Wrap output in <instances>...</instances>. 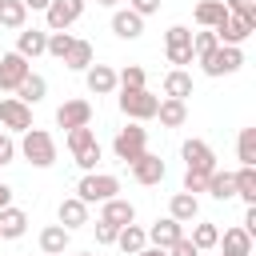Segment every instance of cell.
I'll return each mask as SVG.
<instances>
[{
  "label": "cell",
  "mask_w": 256,
  "mask_h": 256,
  "mask_svg": "<svg viewBox=\"0 0 256 256\" xmlns=\"http://www.w3.org/2000/svg\"><path fill=\"white\" fill-rule=\"evenodd\" d=\"M56 220L72 232V228H80V224H88V204L80 200V196H68V200H60V208H56Z\"/></svg>",
  "instance_id": "21"
},
{
  "label": "cell",
  "mask_w": 256,
  "mask_h": 256,
  "mask_svg": "<svg viewBox=\"0 0 256 256\" xmlns=\"http://www.w3.org/2000/svg\"><path fill=\"white\" fill-rule=\"evenodd\" d=\"M232 176H236V196L244 204H256V164H240V172Z\"/></svg>",
  "instance_id": "31"
},
{
  "label": "cell",
  "mask_w": 256,
  "mask_h": 256,
  "mask_svg": "<svg viewBox=\"0 0 256 256\" xmlns=\"http://www.w3.org/2000/svg\"><path fill=\"white\" fill-rule=\"evenodd\" d=\"M20 156H24L32 168H52V164H56V140H52L44 128H28L24 140H20Z\"/></svg>",
  "instance_id": "1"
},
{
  "label": "cell",
  "mask_w": 256,
  "mask_h": 256,
  "mask_svg": "<svg viewBox=\"0 0 256 256\" xmlns=\"http://www.w3.org/2000/svg\"><path fill=\"white\" fill-rule=\"evenodd\" d=\"M128 8L140 16H152V12H160V0H128Z\"/></svg>",
  "instance_id": "44"
},
{
  "label": "cell",
  "mask_w": 256,
  "mask_h": 256,
  "mask_svg": "<svg viewBox=\"0 0 256 256\" xmlns=\"http://www.w3.org/2000/svg\"><path fill=\"white\" fill-rule=\"evenodd\" d=\"M116 244H120V252H124V256H132V252H140V248L148 244V232L132 220V224H124V228L116 232Z\"/></svg>",
  "instance_id": "27"
},
{
  "label": "cell",
  "mask_w": 256,
  "mask_h": 256,
  "mask_svg": "<svg viewBox=\"0 0 256 256\" xmlns=\"http://www.w3.org/2000/svg\"><path fill=\"white\" fill-rule=\"evenodd\" d=\"M76 256H96V252H76Z\"/></svg>",
  "instance_id": "50"
},
{
  "label": "cell",
  "mask_w": 256,
  "mask_h": 256,
  "mask_svg": "<svg viewBox=\"0 0 256 256\" xmlns=\"http://www.w3.org/2000/svg\"><path fill=\"white\" fill-rule=\"evenodd\" d=\"M84 84H88V92L92 96H108V92H116V72L108 68V64H88L84 68Z\"/></svg>",
  "instance_id": "14"
},
{
  "label": "cell",
  "mask_w": 256,
  "mask_h": 256,
  "mask_svg": "<svg viewBox=\"0 0 256 256\" xmlns=\"http://www.w3.org/2000/svg\"><path fill=\"white\" fill-rule=\"evenodd\" d=\"M24 232H28V212L4 204V208H0V240H16V236H24Z\"/></svg>",
  "instance_id": "20"
},
{
  "label": "cell",
  "mask_w": 256,
  "mask_h": 256,
  "mask_svg": "<svg viewBox=\"0 0 256 256\" xmlns=\"http://www.w3.org/2000/svg\"><path fill=\"white\" fill-rule=\"evenodd\" d=\"M24 8H36V12H44V8H48V0H24Z\"/></svg>",
  "instance_id": "48"
},
{
  "label": "cell",
  "mask_w": 256,
  "mask_h": 256,
  "mask_svg": "<svg viewBox=\"0 0 256 256\" xmlns=\"http://www.w3.org/2000/svg\"><path fill=\"white\" fill-rule=\"evenodd\" d=\"M96 4H104V8H116V4H120V0H96Z\"/></svg>",
  "instance_id": "49"
},
{
  "label": "cell",
  "mask_w": 256,
  "mask_h": 256,
  "mask_svg": "<svg viewBox=\"0 0 256 256\" xmlns=\"http://www.w3.org/2000/svg\"><path fill=\"white\" fill-rule=\"evenodd\" d=\"M168 216H172V220H180V224H192V220L200 216L196 196H192V192H176V196L168 200Z\"/></svg>",
  "instance_id": "24"
},
{
  "label": "cell",
  "mask_w": 256,
  "mask_h": 256,
  "mask_svg": "<svg viewBox=\"0 0 256 256\" xmlns=\"http://www.w3.org/2000/svg\"><path fill=\"white\" fill-rule=\"evenodd\" d=\"M164 160L160 156H152V152H140L136 160H132V180L136 184H144V188H152V184H160L164 180Z\"/></svg>",
  "instance_id": "10"
},
{
  "label": "cell",
  "mask_w": 256,
  "mask_h": 256,
  "mask_svg": "<svg viewBox=\"0 0 256 256\" xmlns=\"http://www.w3.org/2000/svg\"><path fill=\"white\" fill-rule=\"evenodd\" d=\"M200 252H208V248H216V240H220V228L212 224V220H200L196 216V224H192V236H188Z\"/></svg>",
  "instance_id": "32"
},
{
  "label": "cell",
  "mask_w": 256,
  "mask_h": 256,
  "mask_svg": "<svg viewBox=\"0 0 256 256\" xmlns=\"http://www.w3.org/2000/svg\"><path fill=\"white\" fill-rule=\"evenodd\" d=\"M4 204H12V188H8V184H0V208H4Z\"/></svg>",
  "instance_id": "47"
},
{
  "label": "cell",
  "mask_w": 256,
  "mask_h": 256,
  "mask_svg": "<svg viewBox=\"0 0 256 256\" xmlns=\"http://www.w3.org/2000/svg\"><path fill=\"white\" fill-rule=\"evenodd\" d=\"M116 192H120V180H116L112 172H84L80 184H76V196H80L84 204H104V200H112Z\"/></svg>",
  "instance_id": "2"
},
{
  "label": "cell",
  "mask_w": 256,
  "mask_h": 256,
  "mask_svg": "<svg viewBox=\"0 0 256 256\" xmlns=\"http://www.w3.org/2000/svg\"><path fill=\"white\" fill-rule=\"evenodd\" d=\"M12 156H16V140L8 132H0V164H12Z\"/></svg>",
  "instance_id": "43"
},
{
  "label": "cell",
  "mask_w": 256,
  "mask_h": 256,
  "mask_svg": "<svg viewBox=\"0 0 256 256\" xmlns=\"http://www.w3.org/2000/svg\"><path fill=\"white\" fill-rule=\"evenodd\" d=\"M72 40H76V36H72L68 28H64V32H48V48H44V52H48V56H56V60H64V52H68V44H72Z\"/></svg>",
  "instance_id": "36"
},
{
  "label": "cell",
  "mask_w": 256,
  "mask_h": 256,
  "mask_svg": "<svg viewBox=\"0 0 256 256\" xmlns=\"http://www.w3.org/2000/svg\"><path fill=\"white\" fill-rule=\"evenodd\" d=\"M100 220H104V224H116V228H124V224H132V220H136V208H132V200H120V196H112V200H104V208H100Z\"/></svg>",
  "instance_id": "22"
},
{
  "label": "cell",
  "mask_w": 256,
  "mask_h": 256,
  "mask_svg": "<svg viewBox=\"0 0 256 256\" xmlns=\"http://www.w3.org/2000/svg\"><path fill=\"white\" fill-rule=\"evenodd\" d=\"M180 156H184V164H188L192 172H212V168H216V152H212L204 140H184Z\"/></svg>",
  "instance_id": "13"
},
{
  "label": "cell",
  "mask_w": 256,
  "mask_h": 256,
  "mask_svg": "<svg viewBox=\"0 0 256 256\" xmlns=\"http://www.w3.org/2000/svg\"><path fill=\"white\" fill-rule=\"evenodd\" d=\"M224 16H228L224 0H200V4H196V24H200V28H216Z\"/></svg>",
  "instance_id": "30"
},
{
  "label": "cell",
  "mask_w": 256,
  "mask_h": 256,
  "mask_svg": "<svg viewBox=\"0 0 256 256\" xmlns=\"http://www.w3.org/2000/svg\"><path fill=\"white\" fill-rule=\"evenodd\" d=\"M248 4H252V0H224V8H228V12H244Z\"/></svg>",
  "instance_id": "45"
},
{
  "label": "cell",
  "mask_w": 256,
  "mask_h": 256,
  "mask_svg": "<svg viewBox=\"0 0 256 256\" xmlns=\"http://www.w3.org/2000/svg\"><path fill=\"white\" fill-rule=\"evenodd\" d=\"M212 32H216V40H220V44H236V48H240V44H244V40H248L256 28H252V24H248L240 12H228V16H224V20L212 28Z\"/></svg>",
  "instance_id": "9"
},
{
  "label": "cell",
  "mask_w": 256,
  "mask_h": 256,
  "mask_svg": "<svg viewBox=\"0 0 256 256\" xmlns=\"http://www.w3.org/2000/svg\"><path fill=\"white\" fill-rule=\"evenodd\" d=\"M24 20H28V8H24V0H4V4H0V24H4V28L20 32V28H24Z\"/></svg>",
  "instance_id": "33"
},
{
  "label": "cell",
  "mask_w": 256,
  "mask_h": 256,
  "mask_svg": "<svg viewBox=\"0 0 256 256\" xmlns=\"http://www.w3.org/2000/svg\"><path fill=\"white\" fill-rule=\"evenodd\" d=\"M148 232V244H156V248H168V244H176L180 236H184V224L180 220H172V216H164V220H156L152 228H144Z\"/></svg>",
  "instance_id": "18"
},
{
  "label": "cell",
  "mask_w": 256,
  "mask_h": 256,
  "mask_svg": "<svg viewBox=\"0 0 256 256\" xmlns=\"http://www.w3.org/2000/svg\"><path fill=\"white\" fill-rule=\"evenodd\" d=\"M208 176H212V172H192V168H188V172H184V192H192V196L204 192V188H208Z\"/></svg>",
  "instance_id": "40"
},
{
  "label": "cell",
  "mask_w": 256,
  "mask_h": 256,
  "mask_svg": "<svg viewBox=\"0 0 256 256\" xmlns=\"http://www.w3.org/2000/svg\"><path fill=\"white\" fill-rule=\"evenodd\" d=\"M220 40H216V32L212 28H200V32H192V60H204L212 48H216Z\"/></svg>",
  "instance_id": "34"
},
{
  "label": "cell",
  "mask_w": 256,
  "mask_h": 256,
  "mask_svg": "<svg viewBox=\"0 0 256 256\" xmlns=\"http://www.w3.org/2000/svg\"><path fill=\"white\" fill-rule=\"evenodd\" d=\"M112 32L120 40H136V36H144V16L132 8H120V12H112Z\"/></svg>",
  "instance_id": "16"
},
{
  "label": "cell",
  "mask_w": 256,
  "mask_h": 256,
  "mask_svg": "<svg viewBox=\"0 0 256 256\" xmlns=\"http://www.w3.org/2000/svg\"><path fill=\"white\" fill-rule=\"evenodd\" d=\"M236 156H240V164H256V128H240Z\"/></svg>",
  "instance_id": "35"
},
{
  "label": "cell",
  "mask_w": 256,
  "mask_h": 256,
  "mask_svg": "<svg viewBox=\"0 0 256 256\" xmlns=\"http://www.w3.org/2000/svg\"><path fill=\"white\" fill-rule=\"evenodd\" d=\"M92 60H96V52H92V44H88V40H72V44H68V52H64V64H68L72 72H84Z\"/></svg>",
  "instance_id": "28"
},
{
  "label": "cell",
  "mask_w": 256,
  "mask_h": 256,
  "mask_svg": "<svg viewBox=\"0 0 256 256\" xmlns=\"http://www.w3.org/2000/svg\"><path fill=\"white\" fill-rule=\"evenodd\" d=\"M0 4H4V0H0Z\"/></svg>",
  "instance_id": "51"
},
{
  "label": "cell",
  "mask_w": 256,
  "mask_h": 256,
  "mask_svg": "<svg viewBox=\"0 0 256 256\" xmlns=\"http://www.w3.org/2000/svg\"><path fill=\"white\" fill-rule=\"evenodd\" d=\"M0 128H8V132H28V128H32V108H28L24 100H16V96H4V100H0Z\"/></svg>",
  "instance_id": "8"
},
{
  "label": "cell",
  "mask_w": 256,
  "mask_h": 256,
  "mask_svg": "<svg viewBox=\"0 0 256 256\" xmlns=\"http://www.w3.org/2000/svg\"><path fill=\"white\" fill-rule=\"evenodd\" d=\"M56 124L60 128H84V124H92V104L88 100H64L56 108Z\"/></svg>",
  "instance_id": "12"
},
{
  "label": "cell",
  "mask_w": 256,
  "mask_h": 256,
  "mask_svg": "<svg viewBox=\"0 0 256 256\" xmlns=\"http://www.w3.org/2000/svg\"><path fill=\"white\" fill-rule=\"evenodd\" d=\"M116 84L120 88H144V68L140 64H128L124 72H116Z\"/></svg>",
  "instance_id": "38"
},
{
  "label": "cell",
  "mask_w": 256,
  "mask_h": 256,
  "mask_svg": "<svg viewBox=\"0 0 256 256\" xmlns=\"http://www.w3.org/2000/svg\"><path fill=\"white\" fill-rule=\"evenodd\" d=\"M44 48H48V32H40V28H20V32H16V52H20L24 60L44 56Z\"/></svg>",
  "instance_id": "17"
},
{
  "label": "cell",
  "mask_w": 256,
  "mask_h": 256,
  "mask_svg": "<svg viewBox=\"0 0 256 256\" xmlns=\"http://www.w3.org/2000/svg\"><path fill=\"white\" fill-rule=\"evenodd\" d=\"M164 52H168V64H192V28L184 24H172L164 32Z\"/></svg>",
  "instance_id": "6"
},
{
  "label": "cell",
  "mask_w": 256,
  "mask_h": 256,
  "mask_svg": "<svg viewBox=\"0 0 256 256\" xmlns=\"http://www.w3.org/2000/svg\"><path fill=\"white\" fill-rule=\"evenodd\" d=\"M44 96H48V80H44V76H36V72H28V76L16 84V100H24L28 108H32V104H40Z\"/></svg>",
  "instance_id": "23"
},
{
  "label": "cell",
  "mask_w": 256,
  "mask_h": 256,
  "mask_svg": "<svg viewBox=\"0 0 256 256\" xmlns=\"http://www.w3.org/2000/svg\"><path fill=\"white\" fill-rule=\"evenodd\" d=\"M164 252H168V256H200V248H196L188 236H180V240H176V244H168Z\"/></svg>",
  "instance_id": "41"
},
{
  "label": "cell",
  "mask_w": 256,
  "mask_h": 256,
  "mask_svg": "<svg viewBox=\"0 0 256 256\" xmlns=\"http://www.w3.org/2000/svg\"><path fill=\"white\" fill-rule=\"evenodd\" d=\"M32 68H28V60L20 56V52H4L0 56V92H16V84L28 76Z\"/></svg>",
  "instance_id": "11"
},
{
  "label": "cell",
  "mask_w": 256,
  "mask_h": 256,
  "mask_svg": "<svg viewBox=\"0 0 256 256\" xmlns=\"http://www.w3.org/2000/svg\"><path fill=\"white\" fill-rule=\"evenodd\" d=\"M156 104L160 100L148 88H120V112L128 120H152L156 116Z\"/></svg>",
  "instance_id": "5"
},
{
  "label": "cell",
  "mask_w": 256,
  "mask_h": 256,
  "mask_svg": "<svg viewBox=\"0 0 256 256\" xmlns=\"http://www.w3.org/2000/svg\"><path fill=\"white\" fill-rule=\"evenodd\" d=\"M112 152H116V160L132 164L140 152H148V128H140V124H128V128H120V132L112 136Z\"/></svg>",
  "instance_id": "4"
},
{
  "label": "cell",
  "mask_w": 256,
  "mask_h": 256,
  "mask_svg": "<svg viewBox=\"0 0 256 256\" xmlns=\"http://www.w3.org/2000/svg\"><path fill=\"white\" fill-rule=\"evenodd\" d=\"M156 116H160V124H164V128H180V124L188 120V104H184V100L164 96V100L156 104Z\"/></svg>",
  "instance_id": "25"
},
{
  "label": "cell",
  "mask_w": 256,
  "mask_h": 256,
  "mask_svg": "<svg viewBox=\"0 0 256 256\" xmlns=\"http://www.w3.org/2000/svg\"><path fill=\"white\" fill-rule=\"evenodd\" d=\"M212 200H232L236 196V176L232 172H220V168H212V176H208V188H204Z\"/></svg>",
  "instance_id": "26"
},
{
  "label": "cell",
  "mask_w": 256,
  "mask_h": 256,
  "mask_svg": "<svg viewBox=\"0 0 256 256\" xmlns=\"http://www.w3.org/2000/svg\"><path fill=\"white\" fill-rule=\"evenodd\" d=\"M68 244H72V232H68L64 224H48V228H40V252H44V256H64Z\"/></svg>",
  "instance_id": "19"
},
{
  "label": "cell",
  "mask_w": 256,
  "mask_h": 256,
  "mask_svg": "<svg viewBox=\"0 0 256 256\" xmlns=\"http://www.w3.org/2000/svg\"><path fill=\"white\" fill-rule=\"evenodd\" d=\"M80 16H84V0H48V8H44V20L52 32H64Z\"/></svg>",
  "instance_id": "7"
},
{
  "label": "cell",
  "mask_w": 256,
  "mask_h": 256,
  "mask_svg": "<svg viewBox=\"0 0 256 256\" xmlns=\"http://www.w3.org/2000/svg\"><path fill=\"white\" fill-rule=\"evenodd\" d=\"M164 96H172V100H188V96H192V76H188L184 68H172V72L164 76Z\"/></svg>",
  "instance_id": "29"
},
{
  "label": "cell",
  "mask_w": 256,
  "mask_h": 256,
  "mask_svg": "<svg viewBox=\"0 0 256 256\" xmlns=\"http://www.w3.org/2000/svg\"><path fill=\"white\" fill-rule=\"evenodd\" d=\"M220 256H252V236L236 224V228H224V236L216 240Z\"/></svg>",
  "instance_id": "15"
},
{
  "label": "cell",
  "mask_w": 256,
  "mask_h": 256,
  "mask_svg": "<svg viewBox=\"0 0 256 256\" xmlns=\"http://www.w3.org/2000/svg\"><path fill=\"white\" fill-rule=\"evenodd\" d=\"M76 156V164L84 168V172H96V164H100V144H88V148H80V152H72Z\"/></svg>",
  "instance_id": "39"
},
{
  "label": "cell",
  "mask_w": 256,
  "mask_h": 256,
  "mask_svg": "<svg viewBox=\"0 0 256 256\" xmlns=\"http://www.w3.org/2000/svg\"><path fill=\"white\" fill-rule=\"evenodd\" d=\"M116 224H104V220H96V244H116Z\"/></svg>",
  "instance_id": "42"
},
{
  "label": "cell",
  "mask_w": 256,
  "mask_h": 256,
  "mask_svg": "<svg viewBox=\"0 0 256 256\" xmlns=\"http://www.w3.org/2000/svg\"><path fill=\"white\" fill-rule=\"evenodd\" d=\"M132 256H168V252H164V248H156V244H152V248L144 244V248H140V252H132Z\"/></svg>",
  "instance_id": "46"
},
{
  "label": "cell",
  "mask_w": 256,
  "mask_h": 256,
  "mask_svg": "<svg viewBox=\"0 0 256 256\" xmlns=\"http://www.w3.org/2000/svg\"><path fill=\"white\" fill-rule=\"evenodd\" d=\"M88 144H96L92 124H84V128H68V148H72V152H80V148H88Z\"/></svg>",
  "instance_id": "37"
},
{
  "label": "cell",
  "mask_w": 256,
  "mask_h": 256,
  "mask_svg": "<svg viewBox=\"0 0 256 256\" xmlns=\"http://www.w3.org/2000/svg\"><path fill=\"white\" fill-rule=\"evenodd\" d=\"M240 64H244V52H240L236 44H216V48L200 60V68H204L208 76H232V72H240Z\"/></svg>",
  "instance_id": "3"
}]
</instances>
